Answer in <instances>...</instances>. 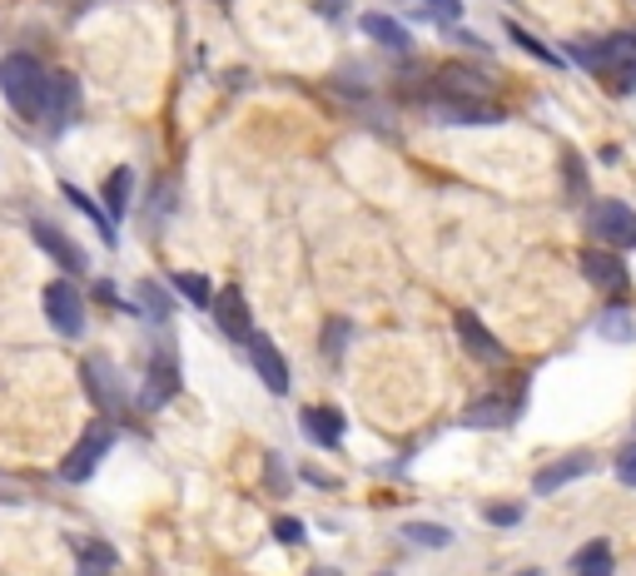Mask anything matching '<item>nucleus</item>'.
Masks as SVG:
<instances>
[{"label":"nucleus","mask_w":636,"mask_h":576,"mask_svg":"<svg viewBox=\"0 0 636 576\" xmlns=\"http://www.w3.org/2000/svg\"><path fill=\"white\" fill-rule=\"evenodd\" d=\"M0 90H5L15 115L35 119V115H45L50 70H41V60H31V55H5V60H0Z\"/></svg>","instance_id":"f257e3e1"},{"label":"nucleus","mask_w":636,"mask_h":576,"mask_svg":"<svg viewBox=\"0 0 636 576\" xmlns=\"http://www.w3.org/2000/svg\"><path fill=\"white\" fill-rule=\"evenodd\" d=\"M592 234L602 239L606 249H616V254L636 249V209L622 199H602L592 209Z\"/></svg>","instance_id":"f03ea898"},{"label":"nucleus","mask_w":636,"mask_h":576,"mask_svg":"<svg viewBox=\"0 0 636 576\" xmlns=\"http://www.w3.org/2000/svg\"><path fill=\"white\" fill-rule=\"evenodd\" d=\"M41 299H45V319H50L55 333L76 338V333L85 329V303H80V288L76 284H66V278H50Z\"/></svg>","instance_id":"7ed1b4c3"},{"label":"nucleus","mask_w":636,"mask_h":576,"mask_svg":"<svg viewBox=\"0 0 636 576\" xmlns=\"http://www.w3.org/2000/svg\"><path fill=\"white\" fill-rule=\"evenodd\" d=\"M109 442H115V433H109V423H95V427H85V438L70 448V458L60 462V477L66 482H85L90 472L100 468V458L109 452Z\"/></svg>","instance_id":"20e7f679"},{"label":"nucleus","mask_w":636,"mask_h":576,"mask_svg":"<svg viewBox=\"0 0 636 576\" xmlns=\"http://www.w3.org/2000/svg\"><path fill=\"white\" fill-rule=\"evenodd\" d=\"M248 364H254V373L264 378V388L269 393H289V364H284V353L274 348L269 333H248Z\"/></svg>","instance_id":"39448f33"},{"label":"nucleus","mask_w":636,"mask_h":576,"mask_svg":"<svg viewBox=\"0 0 636 576\" xmlns=\"http://www.w3.org/2000/svg\"><path fill=\"white\" fill-rule=\"evenodd\" d=\"M582 274L592 278V288L616 293V299L632 288V274H626V264L616 258V249H587V254H582Z\"/></svg>","instance_id":"423d86ee"},{"label":"nucleus","mask_w":636,"mask_h":576,"mask_svg":"<svg viewBox=\"0 0 636 576\" xmlns=\"http://www.w3.org/2000/svg\"><path fill=\"white\" fill-rule=\"evenodd\" d=\"M174 393H180V364H174V353H154L150 378H144V393H140V407L154 413V407H164Z\"/></svg>","instance_id":"0eeeda50"},{"label":"nucleus","mask_w":636,"mask_h":576,"mask_svg":"<svg viewBox=\"0 0 636 576\" xmlns=\"http://www.w3.org/2000/svg\"><path fill=\"white\" fill-rule=\"evenodd\" d=\"M31 234H35V244H41L45 254L55 258V264L66 268V274H85V268H90L85 249H76V244H70V239L60 234V229H55V224H45V219H35V224H31Z\"/></svg>","instance_id":"6e6552de"},{"label":"nucleus","mask_w":636,"mask_h":576,"mask_svg":"<svg viewBox=\"0 0 636 576\" xmlns=\"http://www.w3.org/2000/svg\"><path fill=\"white\" fill-rule=\"evenodd\" d=\"M432 90H438V100H487V80L463 65H442L432 76Z\"/></svg>","instance_id":"1a4fd4ad"},{"label":"nucleus","mask_w":636,"mask_h":576,"mask_svg":"<svg viewBox=\"0 0 636 576\" xmlns=\"http://www.w3.org/2000/svg\"><path fill=\"white\" fill-rule=\"evenodd\" d=\"M592 472V452H567V458H557V462H547V468L532 477V487L547 497V492H557V487H567V482H577V477H587Z\"/></svg>","instance_id":"9d476101"},{"label":"nucleus","mask_w":636,"mask_h":576,"mask_svg":"<svg viewBox=\"0 0 636 576\" xmlns=\"http://www.w3.org/2000/svg\"><path fill=\"white\" fill-rule=\"evenodd\" d=\"M215 319H219V329H224L229 338L248 343V333H254V319H248V303H244L239 288H219V293H215Z\"/></svg>","instance_id":"9b49d317"},{"label":"nucleus","mask_w":636,"mask_h":576,"mask_svg":"<svg viewBox=\"0 0 636 576\" xmlns=\"http://www.w3.org/2000/svg\"><path fill=\"white\" fill-rule=\"evenodd\" d=\"M432 110L448 125H497L502 119V105H493V100H438Z\"/></svg>","instance_id":"f8f14e48"},{"label":"nucleus","mask_w":636,"mask_h":576,"mask_svg":"<svg viewBox=\"0 0 636 576\" xmlns=\"http://www.w3.org/2000/svg\"><path fill=\"white\" fill-rule=\"evenodd\" d=\"M458 338L467 343V353H477V358H487V364H502V358H507V348L483 329L477 313H458Z\"/></svg>","instance_id":"ddd939ff"},{"label":"nucleus","mask_w":636,"mask_h":576,"mask_svg":"<svg viewBox=\"0 0 636 576\" xmlns=\"http://www.w3.org/2000/svg\"><path fill=\"white\" fill-rule=\"evenodd\" d=\"M80 378H85V388H90V398H95V407H119V388H115V378H109V364L105 358H85V364H80Z\"/></svg>","instance_id":"4468645a"},{"label":"nucleus","mask_w":636,"mask_h":576,"mask_svg":"<svg viewBox=\"0 0 636 576\" xmlns=\"http://www.w3.org/2000/svg\"><path fill=\"white\" fill-rule=\"evenodd\" d=\"M119 566L115 546L109 542H95V537H85V542H76V572L80 576H109Z\"/></svg>","instance_id":"2eb2a0df"},{"label":"nucleus","mask_w":636,"mask_h":576,"mask_svg":"<svg viewBox=\"0 0 636 576\" xmlns=\"http://www.w3.org/2000/svg\"><path fill=\"white\" fill-rule=\"evenodd\" d=\"M303 433H309L319 448H338V442H344V417H338L334 407H309V413H303Z\"/></svg>","instance_id":"dca6fc26"},{"label":"nucleus","mask_w":636,"mask_h":576,"mask_svg":"<svg viewBox=\"0 0 636 576\" xmlns=\"http://www.w3.org/2000/svg\"><path fill=\"white\" fill-rule=\"evenodd\" d=\"M60 194H66V199L76 204V209H80V214H85V219H90V224H95V234L105 239V244H115V219H109V214L100 209V204L90 199V194L80 189V184H60Z\"/></svg>","instance_id":"f3484780"},{"label":"nucleus","mask_w":636,"mask_h":576,"mask_svg":"<svg viewBox=\"0 0 636 576\" xmlns=\"http://www.w3.org/2000/svg\"><path fill=\"white\" fill-rule=\"evenodd\" d=\"M363 35H368V41H378V45H389V50H408V45H413V35L403 31L393 15H363Z\"/></svg>","instance_id":"a211bd4d"},{"label":"nucleus","mask_w":636,"mask_h":576,"mask_svg":"<svg viewBox=\"0 0 636 576\" xmlns=\"http://www.w3.org/2000/svg\"><path fill=\"white\" fill-rule=\"evenodd\" d=\"M80 105V85L70 76H50V95H45V115L50 119H70V110Z\"/></svg>","instance_id":"6ab92c4d"},{"label":"nucleus","mask_w":636,"mask_h":576,"mask_svg":"<svg viewBox=\"0 0 636 576\" xmlns=\"http://www.w3.org/2000/svg\"><path fill=\"white\" fill-rule=\"evenodd\" d=\"M130 189H135V170H115L105 180V214L109 219H125V209H130Z\"/></svg>","instance_id":"aec40b11"},{"label":"nucleus","mask_w":636,"mask_h":576,"mask_svg":"<svg viewBox=\"0 0 636 576\" xmlns=\"http://www.w3.org/2000/svg\"><path fill=\"white\" fill-rule=\"evenodd\" d=\"M606 566H616V562H612V542H606V537H597V542H587L582 552L571 556V572H577V576L606 572Z\"/></svg>","instance_id":"412c9836"},{"label":"nucleus","mask_w":636,"mask_h":576,"mask_svg":"<svg viewBox=\"0 0 636 576\" xmlns=\"http://www.w3.org/2000/svg\"><path fill=\"white\" fill-rule=\"evenodd\" d=\"M174 288H180L195 309H215V288H209L205 274H174Z\"/></svg>","instance_id":"4be33fe9"},{"label":"nucleus","mask_w":636,"mask_h":576,"mask_svg":"<svg viewBox=\"0 0 636 576\" xmlns=\"http://www.w3.org/2000/svg\"><path fill=\"white\" fill-rule=\"evenodd\" d=\"M507 35H512V41H518V45H522V50H528V55H537L542 65H552V70H562V65H567V60H562V55H557V50H547V45H542L537 35H528V31H522V25H507Z\"/></svg>","instance_id":"5701e85b"},{"label":"nucleus","mask_w":636,"mask_h":576,"mask_svg":"<svg viewBox=\"0 0 636 576\" xmlns=\"http://www.w3.org/2000/svg\"><path fill=\"white\" fill-rule=\"evenodd\" d=\"M507 417H512V407H507L502 398H483V403H473L467 423H473V427H493V423H507Z\"/></svg>","instance_id":"b1692460"},{"label":"nucleus","mask_w":636,"mask_h":576,"mask_svg":"<svg viewBox=\"0 0 636 576\" xmlns=\"http://www.w3.org/2000/svg\"><path fill=\"white\" fill-rule=\"evenodd\" d=\"M403 537L418 542V546H448V542H453V532L438 527V522H408V527H403Z\"/></svg>","instance_id":"393cba45"},{"label":"nucleus","mask_w":636,"mask_h":576,"mask_svg":"<svg viewBox=\"0 0 636 576\" xmlns=\"http://www.w3.org/2000/svg\"><path fill=\"white\" fill-rule=\"evenodd\" d=\"M602 333H606V338H622V343H632V338H636V329H632V313H626V309H606V313H602Z\"/></svg>","instance_id":"a878e982"},{"label":"nucleus","mask_w":636,"mask_h":576,"mask_svg":"<svg viewBox=\"0 0 636 576\" xmlns=\"http://www.w3.org/2000/svg\"><path fill=\"white\" fill-rule=\"evenodd\" d=\"M487 522H493V527H518L522 522V507H518V502H487Z\"/></svg>","instance_id":"bb28decb"},{"label":"nucleus","mask_w":636,"mask_h":576,"mask_svg":"<svg viewBox=\"0 0 636 576\" xmlns=\"http://www.w3.org/2000/svg\"><path fill=\"white\" fill-rule=\"evenodd\" d=\"M616 482H622V487H636V442L616 452Z\"/></svg>","instance_id":"cd10ccee"},{"label":"nucleus","mask_w":636,"mask_h":576,"mask_svg":"<svg viewBox=\"0 0 636 576\" xmlns=\"http://www.w3.org/2000/svg\"><path fill=\"white\" fill-rule=\"evenodd\" d=\"M274 537L289 542V546H299L303 542V522H299V517H279V522H274Z\"/></svg>","instance_id":"c85d7f7f"},{"label":"nucleus","mask_w":636,"mask_h":576,"mask_svg":"<svg viewBox=\"0 0 636 576\" xmlns=\"http://www.w3.org/2000/svg\"><path fill=\"white\" fill-rule=\"evenodd\" d=\"M567 184H571V189H577V194H587V174H582V160H571V154H567Z\"/></svg>","instance_id":"c756f323"},{"label":"nucleus","mask_w":636,"mask_h":576,"mask_svg":"<svg viewBox=\"0 0 636 576\" xmlns=\"http://www.w3.org/2000/svg\"><path fill=\"white\" fill-rule=\"evenodd\" d=\"M428 5L442 15V21H458V15H463V0H428Z\"/></svg>","instance_id":"7c9ffc66"},{"label":"nucleus","mask_w":636,"mask_h":576,"mask_svg":"<svg viewBox=\"0 0 636 576\" xmlns=\"http://www.w3.org/2000/svg\"><path fill=\"white\" fill-rule=\"evenodd\" d=\"M269 487H274V492H289V487H284V468H279L274 458H269Z\"/></svg>","instance_id":"2f4dec72"},{"label":"nucleus","mask_w":636,"mask_h":576,"mask_svg":"<svg viewBox=\"0 0 636 576\" xmlns=\"http://www.w3.org/2000/svg\"><path fill=\"white\" fill-rule=\"evenodd\" d=\"M592 576H616V566H606V572H592Z\"/></svg>","instance_id":"473e14b6"},{"label":"nucleus","mask_w":636,"mask_h":576,"mask_svg":"<svg viewBox=\"0 0 636 576\" xmlns=\"http://www.w3.org/2000/svg\"><path fill=\"white\" fill-rule=\"evenodd\" d=\"M319 576H338V572H319Z\"/></svg>","instance_id":"72a5a7b5"},{"label":"nucleus","mask_w":636,"mask_h":576,"mask_svg":"<svg viewBox=\"0 0 636 576\" xmlns=\"http://www.w3.org/2000/svg\"><path fill=\"white\" fill-rule=\"evenodd\" d=\"M518 576H537V572H518Z\"/></svg>","instance_id":"f704fd0d"}]
</instances>
